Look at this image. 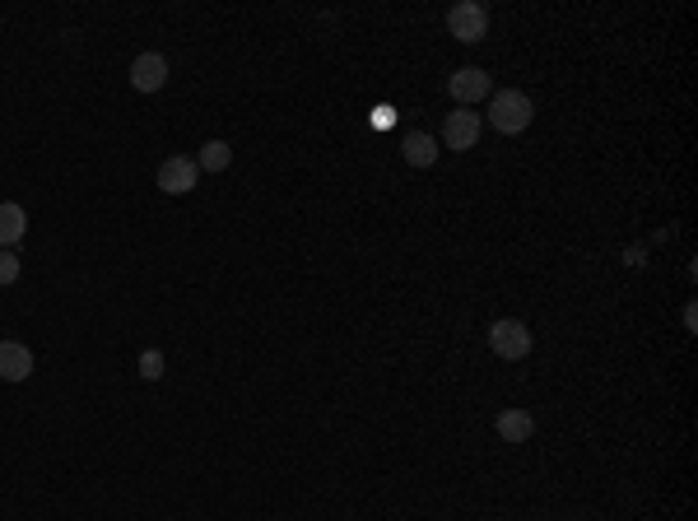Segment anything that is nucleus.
<instances>
[{"instance_id": "423d86ee", "label": "nucleus", "mask_w": 698, "mask_h": 521, "mask_svg": "<svg viewBox=\"0 0 698 521\" xmlns=\"http://www.w3.org/2000/svg\"><path fill=\"white\" fill-rule=\"evenodd\" d=\"M196 177H201V168H196V159H187V154H173V159L159 163V191H168V196L196 191Z\"/></svg>"}, {"instance_id": "1a4fd4ad", "label": "nucleus", "mask_w": 698, "mask_h": 521, "mask_svg": "<svg viewBox=\"0 0 698 521\" xmlns=\"http://www.w3.org/2000/svg\"><path fill=\"white\" fill-rule=\"evenodd\" d=\"M401 154L410 168H433V163H438V140H433L429 131H415L401 140Z\"/></svg>"}, {"instance_id": "f8f14e48", "label": "nucleus", "mask_w": 698, "mask_h": 521, "mask_svg": "<svg viewBox=\"0 0 698 521\" xmlns=\"http://www.w3.org/2000/svg\"><path fill=\"white\" fill-rule=\"evenodd\" d=\"M229 163H233V149L224 145V140H205L201 154H196V168H201V173H224Z\"/></svg>"}, {"instance_id": "9b49d317", "label": "nucleus", "mask_w": 698, "mask_h": 521, "mask_svg": "<svg viewBox=\"0 0 698 521\" xmlns=\"http://www.w3.org/2000/svg\"><path fill=\"white\" fill-rule=\"evenodd\" d=\"M28 233V214L24 205L14 201H0V247H14V242Z\"/></svg>"}, {"instance_id": "9d476101", "label": "nucleus", "mask_w": 698, "mask_h": 521, "mask_svg": "<svg viewBox=\"0 0 698 521\" xmlns=\"http://www.w3.org/2000/svg\"><path fill=\"white\" fill-rule=\"evenodd\" d=\"M494 428H498V438H503V442H512V447H522V442L531 438V433H536V419L526 415V410H503Z\"/></svg>"}, {"instance_id": "0eeeda50", "label": "nucleus", "mask_w": 698, "mask_h": 521, "mask_svg": "<svg viewBox=\"0 0 698 521\" xmlns=\"http://www.w3.org/2000/svg\"><path fill=\"white\" fill-rule=\"evenodd\" d=\"M163 84H168V61L159 52H140L131 61V89L135 94H159Z\"/></svg>"}, {"instance_id": "f257e3e1", "label": "nucleus", "mask_w": 698, "mask_h": 521, "mask_svg": "<svg viewBox=\"0 0 698 521\" xmlns=\"http://www.w3.org/2000/svg\"><path fill=\"white\" fill-rule=\"evenodd\" d=\"M531 121H536V107H531V98H526L522 89H494V94H489V126H494V131L522 135Z\"/></svg>"}, {"instance_id": "20e7f679", "label": "nucleus", "mask_w": 698, "mask_h": 521, "mask_svg": "<svg viewBox=\"0 0 698 521\" xmlns=\"http://www.w3.org/2000/svg\"><path fill=\"white\" fill-rule=\"evenodd\" d=\"M447 33L457 42H484V33H489V10L475 5V0H461V5L447 10Z\"/></svg>"}, {"instance_id": "6e6552de", "label": "nucleus", "mask_w": 698, "mask_h": 521, "mask_svg": "<svg viewBox=\"0 0 698 521\" xmlns=\"http://www.w3.org/2000/svg\"><path fill=\"white\" fill-rule=\"evenodd\" d=\"M33 377V349L19 340H0V382H28Z\"/></svg>"}, {"instance_id": "7ed1b4c3", "label": "nucleus", "mask_w": 698, "mask_h": 521, "mask_svg": "<svg viewBox=\"0 0 698 521\" xmlns=\"http://www.w3.org/2000/svg\"><path fill=\"white\" fill-rule=\"evenodd\" d=\"M447 94L457 107H470V103H484V98L494 94V75L484 66H461L452 80H447Z\"/></svg>"}, {"instance_id": "4468645a", "label": "nucleus", "mask_w": 698, "mask_h": 521, "mask_svg": "<svg viewBox=\"0 0 698 521\" xmlns=\"http://www.w3.org/2000/svg\"><path fill=\"white\" fill-rule=\"evenodd\" d=\"M19 280V256L10 247H0V284H14Z\"/></svg>"}, {"instance_id": "39448f33", "label": "nucleus", "mask_w": 698, "mask_h": 521, "mask_svg": "<svg viewBox=\"0 0 698 521\" xmlns=\"http://www.w3.org/2000/svg\"><path fill=\"white\" fill-rule=\"evenodd\" d=\"M480 131H484L480 112H470V107H457V112H447V131H443V140H447V149H452V154H466V149H475Z\"/></svg>"}, {"instance_id": "ddd939ff", "label": "nucleus", "mask_w": 698, "mask_h": 521, "mask_svg": "<svg viewBox=\"0 0 698 521\" xmlns=\"http://www.w3.org/2000/svg\"><path fill=\"white\" fill-rule=\"evenodd\" d=\"M140 377H145V382H159L163 377V354L159 349H145V354H140Z\"/></svg>"}, {"instance_id": "f03ea898", "label": "nucleus", "mask_w": 698, "mask_h": 521, "mask_svg": "<svg viewBox=\"0 0 698 521\" xmlns=\"http://www.w3.org/2000/svg\"><path fill=\"white\" fill-rule=\"evenodd\" d=\"M531 345H536V335H531V326H526V321L498 317L494 326H489V349H494L498 359L517 363V359H526V354H531Z\"/></svg>"}]
</instances>
